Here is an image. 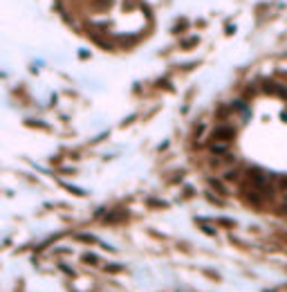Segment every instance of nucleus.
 Returning a JSON list of instances; mask_svg holds the SVG:
<instances>
[{
    "instance_id": "1",
    "label": "nucleus",
    "mask_w": 287,
    "mask_h": 292,
    "mask_svg": "<svg viewBox=\"0 0 287 292\" xmlns=\"http://www.w3.org/2000/svg\"><path fill=\"white\" fill-rule=\"evenodd\" d=\"M236 137V128L234 126H218L213 128V142H222V144H227V142H231Z\"/></svg>"
},
{
    "instance_id": "2",
    "label": "nucleus",
    "mask_w": 287,
    "mask_h": 292,
    "mask_svg": "<svg viewBox=\"0 0 287 292\" xmlns=\"http://www.w3.org/2000/svg\"><path fill=\"white\" fill-rule=\"evenodd\" d=\"M245 200H247L249 204H256V207H260V204H263V195L258 194L256 189H251V191H245Z\"/></svg>"
},
{
    "instance_id": "3",
    "label": "nucleus",
    "mask_w": 287,
    "mask_h": 292,
    "mask_svg": "<svg viewBox=\"0 0 287 292\" xmlns=\"http://www.w3.org/2000/svg\"><path fill=\"white\" fill-rule=\"evenodd\" d=\"M211 153H213V155H227L229 146L222 144V142H213V144H211Z\"/></svg>"
},
{
    "instance_id": "4",
    "label": "nucleus",
    "mask_w": 287,
    "mask_h": 292,
    "mask_svg": "<svg viewBox=\"0 0 287 292\" xmlns=\"http://www.w3.org/2000/svg\"><path fill=\"white\" fill-rule=\"evenodd\" d=\"M209 185H211V189H215L218 194H227V189L222 187V182H220V180H215V178H211V180H209Z\"/></svg>"
},
{
    "instance_id": "5",
    "label": "nucleus",
    "mask_w": 287,
    "mask_h": 292,
    "mask_svg": "<svg viewBox=\"0 0 287 292\" xmlns=\"http://www.w3.org/2000/svg\"><path fill=\"white\" fill-rule=\"evenodd\" d=\"M227 180H238L240 178V171L238 169H231V171H227V175H224Z\"/></svg>"
},
{
    "instance_id": "6",
    "label": "nucleus",
    "mask_w": 287,
    "mask_h": 292,
    "mask_svg": "<svg viewBox=\"0 0 287 292\" xmlns=\"http://www.w3.org/2000/svg\"><path fill=\"white\" fill-rule=\"evenodd\" d=\"M83 261H85V263H90V265H97V261H99V258L94 256V254H88V256H83Z\"/></svg>"
},
{
    "instance_id": "7",
    "label": "nucleus",
    "mask_w": 287,
    "mask_h": 292,
    "mask_svg": "<svg viewBox=\"0 0 287 292\" xmlns=\"http://www.w3.org/2000/svg\"><path fill=\"white\" fill-rule=\"evenodd\" d=\"M106 270H110V272H119V270H122V265H117V263H110V265H106Z\"/></svg>"
},
{
    "instance_id": "8",
    "label": "nucleus",
    "mask_w": 287,
    "mask_h": 292,
    "mask_svg": "<svg viewBox=\"0 0 287 292\" xmlns=\"http://www.w3.org/2000/svg\"><path fill=\"white\" fill-rule=\"evenodd\" d=\"M206 198H209L211 202H215V204H222V200H220L218 195H213V194H209V195H206Z\"/></svg>"
}]
</instances>
